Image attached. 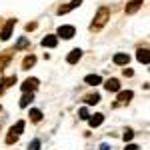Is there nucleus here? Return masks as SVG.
I'll return each mask as SVG.
<instances>
[{
	"instance_id": "nucleus-17",
	"label": "nucleus",
	"mask_w": 150,
	"mask_h": 150,
	"mask_svg": "<svg viewBox=\"0 0 150 150\" xmlns=\"http://www.w3.org/2000/svg\"><path fill=\"white\" fill-rule=\"evenodd\" d=\"M12 84H16V74H14V76H10V78H4V80H2V86H0V94L4 92V90H6L8 86H12Z\"/></svg>"
},
{
	"instance_id": "nucleus-5",
	"label": "nucleus",
	"mask_w": 150,
	"mask_h": 150,
	"mask_svg": "<svg viewBox=\"0 0 150 150\" xmlns=\"http://www.w3.org/2000/svg\"><path fill=\"white\" fill-rule=\"evenodd\" d=\"M20 88H22V92H34L36 88H38V78H28V80H24V84Z\"/></svg>"
},
{
	"instance_id": "nucleus-3",
	"label": "nucleus",
	"mask_w": 150,
	"mask_h": 150,
	"mask_svg": "<svg viewBox=\"0 0 150 150\" xmlns=\"http://www.w3.org/2000/svg\"><path fill=\"white\" fill-rule=\"evenodd\" d=\"M14 26H16V20H14V18H10L8 22L4 24V28H2V34H0V38H2V40H8V38L12 36V30H14Z\"/></svg>"
},
{
	"instance_id": "nucleus-27",
	"label": "nucleus",
	"mask_w": 150,
	"mask_h": 150,
	"mask_svg": "<svg viewBox=\"0 0 150 150\" xmlns=\"http://www.w3.org/2000/svg\"><path fill=\"white\" fill-rule=\"evenodd\" d=\"M124 150H138V146H136V144H128Z\"/></svg>"
},
{
	"instance_id": "nucleus-16",
	"label": "nucleus",
	"mask_w": 150,
	"mask_h": 150,
	"mask_svg": "<svg viewBox=\"0 0 150 150\" xmlns=\"http://www.w3.org/2000/svg\"><path fill=\"white\" fill-rule=\"evenodd\" d=\"M84 82H86V84H90V86H96V84H100V82H102V78H100L98 74H88V76L84 78Z\"/></svg>"
},
{
	"instance_id": "nucleus-19",
	"label": "nucleus",
	"mask_w": 150,
	"mask_h": 150,
	"mask_svg": "<svg viewBox=\"0 0 150 150\" xmlns=\"http://www.w3.org/2000/svg\"><path fill=\"white\" fill-rule=\"evenodd\" d=\"M32 98H34V96H32V92H24V96L20 98V108H26L28 104L32 102Z\"/></svg>"
},
{
	"instance_id": "nucleus-4",
	"label": "nucleus",
	"mask_w": 150,
	"mask_h": 150,
	"mask_svg": "<svg viewBox=\"0 0 150 150\" xmlns=\"http://www.w3.org/2000/svg\"><path fill=\"white\" fill-rule=\"evenodd\" d=\"M74 32H76L74 26H60V28H58V36L64 38V40H70V38L74 36Z\"/></svg>"
},
{
	"instance_id": "nucleus-9",
	"label": "nucleus",
	"mask_w": 150,
	"mask_h": 150,
	"mask_svg": "<svg viewBox=\"0 0 150 150\" xmlns=\"http://www.w3.org/2000/svg\"><path fill=\"white\" fill-rule=\"evenodd\" d=\"M132 96H134V94H132V90H126V92H120V94H118V102H116L114 106H120V104H128L130 100H132Z\"/></svg>"
},
{
	"instance_id": "nucleus-6",
	"label": "nucleus",
	"mask_w": 150,
	"mask_h": 150,
	"mask_svg": "<svg viewBox=\"0 0 150 150\" xmlns=\"http://www.w3.org/2000/svg\"><path fill=\"white\" fill-rule=\"evenodd\" d=\"M80 4H82V0H72V2H68V4H66V6H60V8H58V14H60V16H62V14H68L70 10L78 8Z\"/></svg>"
},
{
	"instance_id": "nucleus-20",
	"label": "nucleus",
	"mask_w": 150,
	"mask_h": 150,
	"mask_svg": "<svg viewBox=\"0 0 150 150\" xmlns=\"http://www.w3.org/2000/svg\"><path fill=\"white\" fill-rule=\"evenodd\" d=\"M84 102L86 104H98L100 102V96L94 92V94H88V96H84Z\"/></svg>"
},
{
	"instance_id": "nucleus-25",
	"label": "nucleus",
	"mask_w": 150,
	"mask_h": 150,
	"mask_svg": "<svg viewBox=\"0 0 150 150\" xmlns=\"http://www.w3.org/2000/svg\"><path fill=\"white\" fill-rule=\"evenodd\" d=\"M134 138V132H132V130H126V132H124V140H132Z\"/></svg>"
},
{
	"instance_id": "nucleus-18",
	"label": "nucleus",
	"mask_w": 150,
	"mask_h": 150,
	"mask_svg": "<svg viewBox=\"0 0 150 150\" xmlns=\"http://www.w3.org/2000/svg\"><path fill=\"white\" fill-rule=\"evenodd\" d=\"M34 64H36V56H32V54H30V56H26L22 60V68L24 70H28L30 66H34Z\"/></svg>"
},
{
	"instance_id": "nucleus-11",
	"label": "nucleus",
	"mask_w": 150,
	"mask_h": 150,
	"mask_svg": "<svg viewBox=\"0 0 150 150\" xmlns=\"http://www.w3.org/2000/svg\"><path fill=\"white\" fill-rule=\"evenodd\" d=\"M58 44V36H46L42 38V46L44 48H54Z\"/></svg>"
},
{
	"instance_id": "nucleus-23",
	"label": "nucleus",
	"mask_w": 150,
	"mask_h": 150,
	"mask_svg": "<svg viewBox=\"0 0 150 150\" xmlns=\"http://www.w3.org/2000/svg\"><path fill=\"white\" fill-rule=\"evenodd\" d=\"M28 150H40V140H32L28 144Z\"/></svg>"
},
{
	"instance_id": "nucleus-21",
	"label": "nucleus",
	"mask_w": 150,
	"mask_h": 150,
	"mask_svg": "<svg viewBox=\"0 0 150 150\" xmlns=\"http://www.w3.org/2000/svg\"><path fill=\"white\" fill-rule=\"evenodd\" d=\"M30 120H32V122H40V120H42V112H40L38 108H32V110H30Z\"/></svg>"
},
{
	"instance_id": "nucleus-10",
	"label": "nucleus",
	"mask_w": 150,
	"mask_h": 150,
	"mask_svg": "<svg viewBox=\"0 0 150 150\" xmlns=\"http://www.w3.org/2000/svg\"><path fill=\"white\" fill-rule=\"evenodd\" d=\"M104 88H106L108 92H118V90H120V82L116 80V78H110V80H106Z\"/></svg>"
},
{
	"instance_id": "nucleus-8",
	"label": "nucleus",
	"mask_w": 150,
	"mask_h": 150,
	"mask_svg": "<svg viewBox=\"0 0 150 150\" xmlns=\"http://www.w3.org/2000/svg\"><path fill=\"white\" fill-rule=\"evenodd\" d=\"M86 120H88V124H90L92 128H96V126H100V124L104 122V114H100V112H98V114H92V116H88Z\"/></svg>"
},
{
	"instance_id": "nucleus-7",
	"label": "nucleus",
	"mask_w": 150,
	"mask_h": 150,
	"mask_svg": "<svg viewBox=\"0 0 150 150\" xmlns=\"http://www.w3.org/2000/svg\"><path fill=\"white\" fill-rule=\"evenodd\" d=\"M80 58H82V50L80 48H74V50H70V54L66 56V62L68 64H76Z\"/></svg>"
},
{
	"instance_id": "nucleus-15",
	"label": "nucleus",
	"mask_w": 150,
	"mask_h": 150,
	"mask_svg": "<svg viewBox=\"0 0 150 150\" xmlns=\"http://www.w3.org/2000/svg\"><path fill=\"white\" fill-rule=\"evenodd\" d=\"M140 6H142V0H132V2L126 6V14H134Z\"/></svg>"
},
{
	"instance_id": "nucleus-28",
	"label": "nucleus",
	"mask_w": 150,
	"mask_h": 150,
	"mask_svg": "<svg viewBox=\"0 0 150 150\" xmlns=\"http://www.w3.org/2000/svg\"><path fill=\"white\" fill-rule=\"evenodd\" d=\"M132 74H134V72H132L130 68H124V76H132Z\"/></svg>"
},
{
	"instance_id": "nucleus-29",
	"label": "nucleus",
	"mask_w": 150,
	"mask_h": 150,
	"mask_svg": "<svg viewBox=\"0 0 150 150\" xmlns=\"http://www.w3.org/2000/svg\"><path fill=\"white\" fill-rule=\"evenodd\" d=\"M0 110H2V108H0Z\"/></svg>"
},
{
	"instance_id": "nucleus-13",
	"label": "nucleus",
	"mask_w": 150,
	"mask_h": 150,
	"mask_svg": "<svg viewBox=\"0 0 150 150\" xmlns=\"http://www.w3.org/2000/svg\"><path fill=\"white\" fill-rule=\"evenodd\" d=\"M128 62H130V56L128 54H116L114 56V64H118V66H126Z\"/></svg>"
},
{
	"instance_id": "nucleus-24",
	"label": "nucleus",
	"mask_w": 150,
	"mask_h": 150,
	"mask_svg": "<svg viewBox=\"0 0 150 150\" xmlns=\"http://www.w3.org/2000/svg\"><path fill=\"white\" fill-rule=\"evenodd\" d=\"M78 114H80V118H82V120H86V118L90 116V114H88V110H86V108H80V112H78Z\"/></svg>"
},
{
	"instance_id": "nucleus-1",
	"label": "nucleus",
	"mask_w": 150,
	"mask_h": 150,
	"mask_svg": "<svg viewBox=\"0 0 150 150\" xmlns=\"http://www.w3.org/2000/svg\"><path fill=\"white\" fill-rule=\"evenodd\" d=\"M108 20H110V8H108V6H100L98 12H96V16H94V22L90 24V30H92V32L102 30Z\"/></svg>"
},
{
	"instance_id": "nucleus-22",
	"label": "nucleus",
	"mask_w": 150,
	"mask_h": 150,
	"mask_svg": "<svg viewBox=\"0 0 150 150\" xmlns=\"http://www.w3.org/2000/svg\"><path fill=\"white\" fill-rule=\"evenodd\" d=\"M30 46V42L26 40V38H20L18 42H16V46H14V50H22V48H28Z\"/></svg>"
},
{
	"instance_id": "nucleus-26",
	"label": "nucleus",
	"mask_w": 150,
	"mask_h": 150,
	"mask_svg": "<svg viewBox=\"0 0 150 150\" xmlns=\"http://www.w3.org/2000/svg\"><path fill=\"white\" fill-rule=\"evenodd\" d=\"M36 26H38L36 22H28L26 24V30H28V32H30V30H36Z\"/></svg>"
},
{
	"instance_id": "nucleus-2",
	"label": "nucleus",
	"mask_w": 150,
	"mask_h": 150,
	"mask_svg": "<svg viewBox=\"0 0 150 150\" xmlns=\"http://www.w3.org/2000/svg\"><path fill=\"white\" fill-rule=\"evenodd\" d=\"M24 126H26V122H24V120H18V122H16V124H14V126L10 128L8 136H6V144H14L16 140L20 138V134H22Z\"/></svg>"
},
{
	"instance_id": "nucleus-12",
	"label": "nucleus",
	"mask_w": 150,
	"mask_h": 150,
	"mask_svg": "<svg viewBox=\"0 0 150 150\" xmlns=\"http://www.w3.org/2000/svg\"><path fill=\"white\" fill-rule=\"evenodd\" d=\"M136 58H138V62H142V64H148V62H150L148 50H146V48H140L138 52H136Z\"/></svg>"
},
{
	"instance_id": "nucleus-14",
	"label": "nucleus",
	"mask_w": 150,
	"mask_h": 150,
	"mask_svg": "<svg viewBox=\"0 0 150 150\" xmlns=\"http://www.w3.org/2000/svg\"><path fill=\"white\" fill-rule=\"evenodd\" d=\"M12 54H14V50H8V52H4V54H0V70L4 68V66H6L8 62H10Z\"/></svg>"
}]
</instances>
